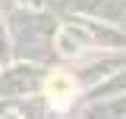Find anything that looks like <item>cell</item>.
I'll list each match as a JSON object with an SVG mask.
<instances>
[{
  "label": "cell",
  "mask_w": 126,
  "mask_h": 119,
  "mask_svg": "<svg viewBox=\"0 0 126 119\" xmlns=\"http://www.w3.org/2000/svg\"><path fill=\"white\" fill-rule=\"evenodd\" d=\"M73 94H76V82H73L66 72H54L50 78H47V100H50L54 107L69 104Z\"/></svg>",
  "instance_id": "6da1fadb"
}]
</instances>
